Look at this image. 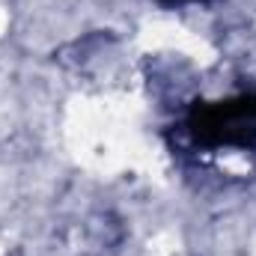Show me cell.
I'll return each instance as SVG.
<instances>
[{
	"label": "cell",
	"mask_w": 256,
	"mask_h": 256,
	"mask_svg": "<svg viewBox=\"0 0 256 256\" xmlns=\"http://www.w3.org/2000/svg\"><path fill=\"white\" fill-rule=\"evenodd\" d=\"M188 134L202 149H256V96L196 102L188 114Z\"/></svg>",
	"instance_id": "1"
},
{
	"label": "cell",
	"mask_w": 256,
	"mask_h": 256,
	"mask_svg": "<svg viewBox=\"0 0 256 256\" xmlns=\"http://www.w3.org/2000/svg\"><path fill=\"white\" fill-rule=\"evenodd\" d=\"M161 3H200V0H161Z\"/></svg>",
	"instance_id": "2"
}]
</instances>
